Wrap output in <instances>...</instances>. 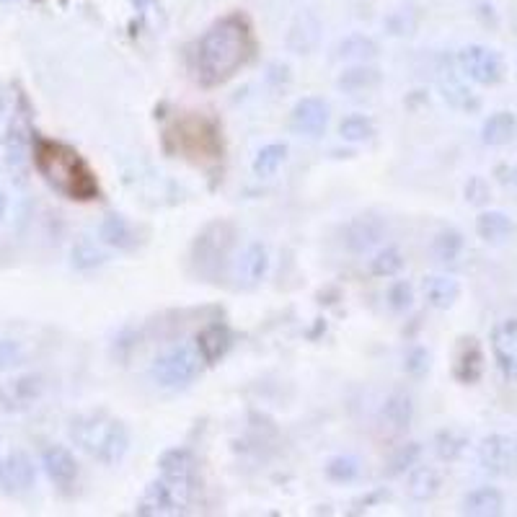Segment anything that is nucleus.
<instances>
[{"label":"nucleus","mask_w":517,"mask_h":517,"mask_svg":"<svg viewBox=\"0 0 517 517\" xmlns=\"http://www.w3.org/2000/svg\"><path fill=\"white\" fill-rule=\"evenodd\" d=\"M256 57V39L249 19L228 13L202 32L189 52V70L202 88H220L233 81Z\"/></svg>","instance_id":"obj_1"},{"label":"nucleus","mask_w":517,"mask_h":517,"mask_svg":"<svg viewBox=\"0 0 517 517\" xmlns=\"http://www.w3.org/2000/svg\"><path fill=\"white\" fill-rule=\"evenodd\" d=\"M32 163L44 184L55 189L60 197L70 202H94L101 197L99 174L91 169V163L81 156V150L63 140L32 135Z\"/></svg>","instance_id":"obj_2"},{"label":"nucleus","mask_w":517,"mask_h":517,"mask_svg":"<svg viewBox=\"0 0 517 517\" xmlns=\"http://www.w3.org/2000/svg\"><path fill=\"white\" fill-rule=\"evenodd\" d=\"M68 437L75 448L104 466H117L125 461L132 445L127 424L106 409H86L73 414L68 422Z\"/></svg>","instance_id":"obj_3"},{"label":"nucleus","mask_w":517,"mask_h":517,"mask_svg":"<svg viewBox=\"0 0 517 517\" xmlns=\"http://www.w3.org/2000/svg\"><path fill=\"white\" fill-rule=\"evenodd\" d=\"M166 145L200 166L223 161V130L207 114L189 112L176 117L166 130Z\"/></svg>","instance_id":"obj_4"},{"label":"nucleus","mask_w":517,"mask_h":517,"mask_svg":"<svg viewBox=\"0 0 517 517\" xmlns=\"http://www.w3.org/2000/svg\"><path fill=\"white\" fill-rule=\"evenodd\" d=\"M238 231L228 220H212L197 233L192 243V267L202 277L223 275L225 264L231 262V254L236 249Z\"/></svg>","instance_id":"obj_5"},{"label":"nucleus","mask_w":517,"mask_h":517,"mask_svg":"<svg viewBox=\"0 0 517 517\" xmlns=\"http://www.w3.org/2000/svg\"><path fill=\"white\" fill-rule=\"evenodd\" d=\"M202 362L200 352L192 344H176V347L166 349L163 355H158L150 365V378L156 380L158 386L166 388V391H181V388H189L194 380L202 375Z\"/></svg>","instance_id":"obj_6"},{"label":"nucleus","mask_w":517,"mask_h":517,"mask_svg":"<svg viewBox=\"0 0 517 517\" xmlns=\"http://www.w3.org/2000/svg\"><path fill=\"white\" fill-rule=\"evenodd\" d=\"M158 476L174 489L184 505H189L200 484V461L189 448H169L158 458Z\"/></svg>","instance_id":"obj_7"},{"label":"nucleus","mask_w":517,"mask_h":517,"mask_svg":"<svg viewBox=\"0 0 517 517\" xmlns=\"http://www.w3.org/2000/svg\"><path fill=\"white\" fill-rule=\"evenodd\" d=\"M455 60H458V68L468 81L479 83V86H497V83L505 81V60L486 44H468L458 52Z\"/></svg>","instance_id":"obj_8"},{"label":"nucleus","mask_w":517,"mask_h":517,"mask_svg":"<svg viewBox=\"0 0 517 517\" xmlns=\"http://www.w3.org/2000/svg\"><path fill=\"white\" fill-rule=\"evenodd\" d=\"M32 125H29V106H26L24 96H19L16 106H13V117L8 122L6 130V166L13 174H24L26 161L32 158Z\"/></svg>","instance_id":"obj_9"},{"label":"nucleus","mask_w":517,"mask_h":517,"mask_svg":"<svg viewBox=\"0 0 517 517\" xmlns=\"http://www.w3.org/2000/svg\"><path fill=\"white\" fill-rule=\"evenodd\" d=\"M39 471L26 450H11L0 458V492L8 497H24L37 486Z\"/></svg>","instance_id":"obj_10"},{"label":"nucleus","mask_w":517,"mask_h":517,"mask_svg":"<svg viewBox=\"0 0 517 517\" xmlns=\"http://www.w3.org/2000/svg\"><path fill=\"white\" fill-rule=\"evenodd\" d=\"M479 463L486 474L517 479V440L510 435H486L479 443Z\"/></svg>","instance_id":"obj_11"},{"label":"nucleus","mask_w":517,"mask_h":517,"mask_svg":"<svg viewBox=\"0 0 517 517\" xmlns=\"http://www.w3.org/2000/svg\"><path fill=\"white\" fill-rule=\"evenodd\" d=\"M329 119V104L321 96H303L290 112V130L300 138L318 140L326 135Z\"/></svg>","instance_id":"obj_12"},{"label":"nucleus","mask_w":517,"mask_h":517,"mask_svg":"<svg viewBox=\"0 0 517 517\" xmlns=\"http://www.w3.org/2000/svg\"><path fill=\"white\" fill-rule=\"evenodd\" d=\"M44 378L39 373H26L19 375V378H11L8 383L0 386V409L3 412L19 414L32 409L39 399L44 396Z\"/></svg>","instance_id":"obj_13"},{"label":"nucleus","mask_w":517,"mask_h":517,"mask_svg":"<svg viewBox=\"0 0 517 517\" xmlns=\"http://www.w3.org/2000/svg\"><path fill=\"white\" fill-rule=\"evenodd\" d=\"M489 347L505 380H517V318H502L492 326Z\"/></svg>","instance_id":"obj_14"},{"label":"nucleus","mask_w":517,"mask_h":517,"mask_svg":"<svg viewBox=\"0 0 517 517\" xmlns=\"http://www.w3.org/2000/svg\"><path fill=\"white\" fill-rule=\"evenodd\" d=\"M486 373L484 347L476 337H461L453 352V378L461 386H476Z\"/></svg>","instance_id":"obj_15"},{"label":"nucleus","mask_w":517,"mask_h":517,"mask_svg":"<svg viewBox=\"0 0 517 517\" xmlns=\"http://www.w3.org/2000/svg\"><path fill=\"white\" fill-rule=\"evenodd\" d=\"M42 468L57 489H70L81 476V466L73 450L60 443H52L42 450Z\"/></svg>","instance_id":"obj_16"},{"label":"nucleus","mask_w":517,"mask_h":517,"mask_svg":"<svg viewBox=\"0 0 517 517\" xmlns=\"http://www.w3.org/2000/svg\"><path fill=\"white\" fill-rule=\"evenodd\" d=\"M99 241L104 243L106 249H117L130 254V251L140 249L143 238H140V228L130 218L119 215V212H109L99 225Z\"/></svg>","instance_id":"obj_17"},{"label":"nucleus","mask_w":517,"mask_h":517,"mask_svg":"<svg viewBox=\"0 0 517 517\" xmlns=\"http://www.w3.org/2000/svg\"><path fill=\"white\" fill-rule=\"evenodd\" d=\"M233 344H236V334H233L231 326L225 324V321H210V324L200 329L194 347H197L205 365H218L231 352Z\"/></svg>","instance_id":"obj_18"},{"label":"nucleus","mask_w":517,"mask_h":517,"mask_svg":"<svg viewBox=\"0 0 517 517\" xmlns=\"http://www.w3.org/2000/svg\"><path fill=\"white\" fill-rule=\"evenodd\" d=\"M181 510H187V505L181 502L179 494H176L174 489L161 479V476H156V479L145 486V492L140 494L138 505H135V512H138V515H148V517L176 515V512Z\"/></svg>","instance_id":"obj_19"},{"label":"nucleus","mask_w":517,"mask_h":517,"mask_svg":"<svg viewBox=\"0 0 517 517\" xmlns=\"http://www.w3.org/2000/svg\"><path fill=\"white\" fill-rule=\"evenodd\" d=\"M321 32H324V24H321L316 13L311 8L300 11L287 26V50L295 52V55H311L321 42Z\"/></svg>","instance_id":"obj_20"},{"label":"nucleus","mask_w":517,"mask_h":517,"mask_svg":"<svg viewBox=\"0 0 517 517\" xmlns=\"http://www.w3.org/2000/svg\"><path fill=\"white\" fill-rule=\"evenodd\" d=\"M386 223L375 215H360V218L349 220L344 228V243L352 254H368L380 241L386 238Z\"/></svg>","instance_id":"obj_21"},{"label":"nucleus","mask_w":517,"mask_h":517,"mask_svg":"<svg viewBox=\"0 0 517 517\" xmlns=\"http://www.w3.org/2000/svg\"><path fill=\"white\" fill-rule=\"evenodd\" d=\"M269 264L272 259H269L267 246L262 241H251L236 259V280L243 287L262 285L264 277L269 275Z\"/></svg>","instance_id":"obj_22"},{"label":"nucleus","mask_w":517,"mask_h":517,"mask_svg":"<svg viewBox=\"0 0 517 517\" xmlns=\"http://www.w3.org/2000/svg\"><path fill=\"white\" fill-rule=\"evenodd\" d=\"M109 262V251L101 241L91 236L75 238V243L70 246V267L75 272H94V269H101Z\"/></svg>","instance_id":"obj_23"},{"label":"nucleus","mask_w":517,"mask_h":517,"mask_svg":"<svg viewBox=\"0 0 517 517\" xmlns=\"http://www.w3.org/2000/svg\"><path fill=\"white\" fill-rule=\"evenodd\" d=\"M380 83H383V73L370 63H352L337 78V88L344 94H365L378 88Z\"/></svg>","instance_id":"obj_24"},{"label":"nucleus","mask_w":517,"mask_h":517,"mask_svg":"<svg viewBox=\"0 0 517 517\" xmlns=\"http://www.w3.org/2000/svg\"><path fill=\"white\" fill-rule=\"evenodd\" d=\"M422 290L427 303L437 308V311H448V308H453L461 300V282L448 275L424 277Z\"/></svg>","instance_id":"obj_25"},{"label":"nucleus","mask_w":517,"mask_h":517,"mask_svg":"<svg viewBox=\"0 0 517 517\" xmlns=\"http://www.w3.org/2000/svg\"><path fill=\"white\" fill-rule=\"evenodd\" d=\"M517 138V117L512 112H494L481 125V143L489 148H505Z\"/></svg>","instance_id":"obj_26"},{"label":"nucleus","mask_w":517,"mask_h":517,"mask_svg":"<svg viewBox=\"0 0 517 517\" xmlns=\"http://www.w3.org/2000/svg\"><path fill=\"white\" fill-rule=\"evenodd\" d=\"M443 489V476L432 466H414L406 479V494L414 502H432Z\"/></svg>","instance_id":"obj_27"},{"label":"nucleus","mask_w":517,"mask_h":517,"mask_svg":"<svg viewBox=\"0 0 517 517\" xmlns=\"http://www.w3.org/2000/svg\"><path fill=\"white\" fill-rule=\"evenodd\" d=\"M476 233L489 246H499L515 233V220L502 210H486L476 218Z\"/></svg>","instance_id":"obj_28"},{"label":"nucleus","mask_w":517,"mask_h":517,"mask_svg":"<svg viewBox=\"0 0 517 517\" xmlns=\"http://www.w3.org/2000/svg\"><path fill=\"white\" fill-rule=\"evenodd\" d=\"M463 512L476 517H494L505 512V494L497 486H479L463 497Z\"/></svg>","instance_id":"obj_29"},{"label":"nucleus","mask_w":517,"mask_h":517,"mask_svg":"<svg viewBox=\"0 0 517 517\" xmlns=\"http://www.w3.org/2000/svg\"><path fill=\"white\" fill-rule=\"evenodd\" d=\"M380 417H383V422H386L391 430H409V424H412L414 419V399L404 391L391 393L386 399V404H383V409H380Z\"/></svg>","instance_id":"obj_30"},{"label":"nucleus","mask_w":517,"mask_h":517,"mask_svg":"<svg viewBox=\"0 0 517 517\" xmlns=\"http://www.w3.org/2000/svg\"><path fill=\"white\" fill-rule=\"evenodd\" d=\"M463 251H466V238H463V233L458 228H443V231L432 238V256L440 264H445V267L458 262Z\"/></svg>","instance_id":"obj_31"},{"label":"nucleus","mask_w":517,"mask_h":517,"mask_svg":"<svg viewBox=\"0 0 517 517\" xmlns=\"http://www.w3.org/2000/svg\"><path fill=\"white\" fill-rule=\"evenodd\" d=\"M378 52V42L368 34H349L347 39L339 42V57L349 60V63H373Z\"/></svg>","instance_id":"obj_32"},{"label":"nucleus","mask_w":517,"mask_h":517,"mask_svg":"<svg viewBox=\"0 0 517 517\" xmlns=\"http://www.w3.org/2000/svg\"><path fill=\"white\" fill-rule=\"evenodd\" d=\"M406 267V259L401 254L399 246H383L373 254L368 269L370 275L378 277V280H391V277H399L401 269Z\"/></svg>","instance_id":"obj_33"},{"label":"nucleus","mask_w":517,"mask_h":517,"mask_svg":"<svg viewBox=\"0 0 517 517\" xmlns=\"http://www.w3.org/2000/svg\"><path fill=\"white\" fill-rule=\"evenodd\" d=\"M287 153H290V150H287L285 143L264 145L254 156L251 171H254V176H259V179H269V176H275L277 171L282 169V163L287 161Z\"/></svg>","instance_id":"obj_34"},{"label":"nucleus","mask_w":517,"mask_h":517,"mask_svg":"<svg viewBox=\"0 0 517 517\" xmlns=\"http://www.w3.org/2000/svg\"><path fill=\"white\" fill-rule=\"evenodd\" d=\"M324 474H326V479L334 481V484H352V481L360 479L362 463L357 461L355 455H349V453L334 455V458L326 461Z\"/></svg>","instance_id":"obj_35"},{"label":"nucleus","mask_w":517,"mask_h":517,"mask_svg":"<svg viewBox=\"0 0 517 517\" xmlns=\"http://www.w3.org/2000/svg\"><path fill=\"white\" fill-rule=\"evenodd\" d=\"M440 91H443V99L448 101L453 109H458V112H476L481 106V101L476 99L474 91L468 86H463L458 78H443Z\"/></svg>","instance_id":"obj_36"},{"label":"nucleus","mask_w":517,"mask_h":517,"mask_svg":"<svg viewBox=\"0 0 517 517\" xmlns=\"http://www.w3.org/2000/svg\"><path fill=\"white\" fill-rule=\"evenodd\" d=\"M375 135V122L368 114H349L339 122V138L347 143H368Z\"/></svg>","instance_id":"obj_37"},{"label":"nucleus","mask_w":517,"mask_h":517,"mask_svg":"<svg viewBox=\"0 0 517 517\" xmlns=\"http://www.w3.org/2000/svg\"><path fill=\"white\" fill-rule=\"evenodd\" d=\"M468 448V437L458 430H440L435 435V453L440 461H458Z\"/></svg>","instance_id":"obj_38"},{"label":"nucleus","mask_w":517,"mask_h":517,"mask_svg":"<svg viewBox=\"0 0 517 517\" xmlns=\"http://www.w3.org/2000/svg\"><path fill=\"white\" fill-rule=\"evenodd\" d=\"M422 458V445L419 443H406L396 450V455L391 458V476H401V474H409L414 466L419 463Z\"/></svg>","instance_id":"obj_39"},{"label":"nucleus","mask_w":517,"mask_h":517,"mask_svg":"<svg viewBox=\"0 0 517 517\" xmlns=\"http://www.w3.org/2000/svg\"><path fill=\"white\" fill-rule=\"evenodd\" d=\"M386 303L393 313H406L414 306V287L406 280H396L388 287Z\"/></svg>","instance_id":"obj_40"},{"label":"nucleus","mask_w":517,"mask_h":517,"mask_svg":"<svg viewBox=\"0 0 517 517\" xmlns=\"http://www.w3.org/2000/svg\"><path fill=\"white\" fill-rule=\"evenodd\" d=\"M463 197H466L468 205L486 207L492 202V187H489V181L484 176H471L466 181V187H463Z\"/></svg>","instance_id":"obj_41"},{"label":"nucleus","mask_w":517,"mask_h":517,"mask_svg":"<svg viewBox=\"0 0 517 517\" xmlns=\"http://www.w3.org/2000/svg\"><path fill=\"white\" fill-rule=\"evenodd\" d=\"M430 360V349L412 347L404 357V370L412 375V378H424V375L430 373Z\"/></svg>","instance_id":"obj_42"},{"label":"nucleus","mask_w":517,"mask_h":517,"mask_svg":"<svg viewBox=\"0 0 517 517\" xmlns=\"http://www.w3.org/2000/svg\"><path fill=\"white\" fill-rule=\"evenodd\" d=\"M6 212H8V194L6 189H0V223L6 220Z\"/></svg>","instance_id":"obj_43"},{"label":"nucleus","mask_w":517,"mask_h":517,"mask_svg":"<svg viewBox=\"0 0 517 517\" xmlns=\"http://www.w3.org/2000/svg\"><path fill=\"white\" fill-rule=\"evenodd\" d=\"M132 3H135V6H138L140 11H145V8H148V3H150V0H132Z\"/></svg>","instance_id":"obj_44"},{"label":"nucleus","mask_w":517,"mask_h":517,"mask_svg":"<svg viewBox=\"0 0 517 517\" xmlns=\"http://www.w3.org/2000/svg\"><path fill=\"white\" fill-rule=\"evenodd\" d=\"M512 181H515V184H517V166H515V169H512Z\"/></svg>","instance_id":"obj_45"}]
</instances>
